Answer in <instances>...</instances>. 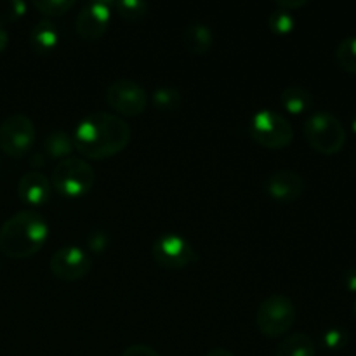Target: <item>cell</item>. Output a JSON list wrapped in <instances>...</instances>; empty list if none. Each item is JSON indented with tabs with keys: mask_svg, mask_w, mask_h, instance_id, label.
<instances>
[{
	"mask_svg": "<svg viewBox=\"0 0 356 356\" xmlns=\"http://www.w3.org/2000/svg\"><path fill=\"white\" fill-rule=\"evenodd\" d=\"M131 138L132 129L124 118L108 111H92L76 124L73 145L86 159L104 160L125 149Z\"/></svg>",
	"mask_w": 356,
	"mask_h": 356,
	"instance_id": "cell-1",
	"label": "cell"
},
{
	"mask_svg": "<svg viewBox=\"0 0 356 356\" xmlns=\"http://www.w3.org/2000/svg\"><path fill=\"white\" fill-rule=\"evenodd\" d=\"M49 225L35 209H24L10 216L0 226V250L13 259H26L44 247Z\"/></svg>",
	"mask_w": 356,
	"mask_h": 356,
	"instance_id": "cell-2",
	"label": "cell"
},
{
	"mask_svg": "<svg viewBox=\"0 0 356 356\" xmlns=\"http://www.w3.org/2000/svg\"><path fill=\"white\" fill-rule=\"evenodd\" d=\"M306 143L322 155H336L346 145V129L330 111H313L302 125Z\"/></svg>",
	"mask_w": 356,
	"mask_h": 356,
	"instance_id": "cell-3",
	"label": "cell"
},
{
	"mask_svg": "<svg viewBox=\"0 0 356 356\" xmlns=\"http://www.w3.org/2000/svg\"><path fill=\"white\" fill-rule=\"evenodd\" d=\"M49 179L59 195L76 198L89 193L96 181V170L82 156H68L56 163Z\"/></svg>",
	"mask_w": 356,
	"mask_h": 356,
	"instance_id": "cell-4",
	"label": "cell"
},
{
	"mask_svg": "<svg viewBox=\"0 0 356 356\" xmlns=\"http://www.w3.org/2000/svg\"><path fill=\"white\" fill-rule=\"evenodd\" d=\"M296 305L289 296L271 294L259 302L256 312V325L263 336L275 339L292 329L296 322Z\"/></svg>",
	"mask_w": 356,
	"mask_h": 356,
	"instance_id": "cell-5",
	"label": "cell"
},
{
	"mask_svg": "<svg viewBox=\"0 0 356 356\" xmlns=\"http://www.w3.org/2000/svg\"><path fill=\"white\" fill-rule=\"evenodd\" d=\"M247 131L254 143L270 149L287 148L294 139V129L291 122L278 111L268 108L256 111L250 117Z\"/></svg>",
	"mask_w": 356,
	"mask_h": 356,
	"instance_id": "cell-6",
	"label": "cell"
},
{
	"mask_svg": "<svg viewBox=\"0 0 356 356\" xmlns=\"http://www.w3.org/2000/svg\"><path fill=\"white\" fill-rule=\"evenodd\" d=\"M37 131L24 113H10L0 122V149L13 159H23L31 152Z\"/></svg>",
	"mask_w": 356,
	"mask_h": 356,
	"instance_id": "cell-7",
	"label": "cell"
},
{
	"mask_svg": "<svg viewBox=\"0 0 356 356\" xmlns=\"http://www.w3.org/2000/svg\"><path fill=\"white\" fill-rule=\"evenodd\" d=\"M152 256L165 270H184L198 261V252L179 233H162L152 245Z\"/></svg>",
	"mask_w": 356,
	"mask_h": 356,
	"instance_id": "cell-8",
	"label": "cell"
},
{
	"mask_svg": "<svg viewBox=\"0 0 356 356\" xmlns=\"http://www.w3.org/2000/svg\"><path fill=\"white\" fill-rule=\"evenodd\" d=\"M106 103L117 113L125 117H138L148 106V92L132 79H117L106 87Z\"/></svg>",
	"mask_w": 356,
	"mask_h": 356,
	"instance_id": "cell-9",
	"label": "cell"
},
{
	"mask_svg": "<svg viewBox=\"0 0 356 356\" xmlns=\"http://www.w3.org/2000/svg\"><path fill=\"white\" fill-rule=\"evenodd\" d=\"M92 256L79 245H65L54 250L49 261L52 275L59 280L76 282L86 278L92 270Z\"/></svg>",
	"mask_w": 356,
	"mask_h": 356,
	"instance_id": "cell-10",
	"label": "cell"
},
{
	"mask_svg": "<svg viewBox=\"0 0 356 356\" xmlns=\"http://www.w3.org/2000/svg\"><path fill=\"white\" fill-rule=\"evenodd\" d=\"M113 2L106 0H89L80 7L75 17V30L83 40H97L108 31L111 21Z\"/></svg>",
	"mask_w": 356,
	"mask_h": 356,
	"instance_id": "cell-11",
	"label": "cell"
},
{
	"mask_svg": "<svg viewBox=\"0 0 356 356\" xmlns=\"http://www.w3.org/2000/svg\"><path fill=\"white\" fill-rule=\"evenodd\" d=\"M264 191L268 197L282 204H291L305 195V177L292 169H278L271 172L264 181Z\"/></svg>",
	"mask_w": 356,
	"mask_h": 356,
	"instance_id": "cell-12",
	"label": "cell"
},
{
	"mask_svg": "<svg viewBox=\"0 0 356 356\" xmlns=\"http://www.w3.org/2000/svg\"><path fill=\"white\" fill-rule=\"evenodd\" d=\"M51 179L37 169L24 172L17 183V195H19L21 202L30 207H38V205L45 204L51 197Z\"/></svg>",
	"mask_w": 356,
	"mask_h": 356,
	"instance_id": "cell-13",
	"label": "cell"
},
{
	"mask_svg": "<svg viewBox=\"0 0 356 356\" xmlns=\"http://www.w3.org/2000/svg\"><path fill=\"white\" fill-rule=\"evenodd\" d=\"M28 40H30L31 49L37 54L45 56L58 47L59 40H61V33H59V28L54 21L40 19L31 26Z\"/></svg>",
	"mask_w": 356,
	"mask_h": 356,
	"instance_id": "cell-14",
	"label": "cell"
},
{
	"mask_svg": "<svg viewBox=\"0 0 356 356\" xmlns=\"http://www.w3.org/2000/svg\"><path fill=\"white\" fill-rule=\"evenodd\" d=\"M183 42L188 52H191L193 56H204L214 44V31L207 23L193 21L184 28Z\"/></svg>",
	"mask_w": 356,
	"mask_h": 356,
	"instance_id": "cell-15",
	"label": "cell"
},
{
	"mask_svg": "<svg viewBox=\"0 0 356 356\" xmlns=\"http://www.w3.org/2000/svg\"><path fill=\"white\" fill-rule=\"evenodd\" d=\"M275 356H316V344L305 332L289 334L275 348Z\"/></svg>",
	"mask_w": 356,
	"mask_h": 356,
	"instance_id": "cell-16",
	"label": "cell"
},
{
	"mask_svg": "<svg viewBox=\"0 0 356 356\" xmlns=\"http://www.w3.org/2000/svg\"><path fill=\"white\" fill-rule=\"evenodd\" d=\"M280 103L292 115L308 113L313 108V94L302 86H287L280 94Z\"/></svg>",
	"mask_w": 356,
	"mask_h": 356,
	"instance_id": "cell-17",
	"label": "cell"
},
{
	"mask_svg": "<svg viewBox=\"0 0 356 356\" xmlns=\"http://www.w3.org/2000/svg\"><path fill=\"white\" fill-rule=\"evenodd\" d=\"M44 149L51 159L65 160L68 159L70 153L75 149V145H73V136L68 134L66 131H52L45 136L44 139Z\"/></svg>",
	"mask_w": 356,
	"mask_h": 356,
	"instance_id": "cell-18",
	"label": "cell"
},
{
	"mask_svg": "<svg viewBox=\"0 0 356 356\" xmlns=\"http://www.w3.org/2000/svg\"><path fill=\"white\" fill-rule=\"evenodd\" d=\"M113 9L117 10L122 19L134 23V21H141L148 16L149 3L145 0H117L113 2Z\"/></svg>",
	"mask_w": 356,
	"mask_h": 356,
	"instance_id": "cell-19",
	"label": "cell"
},
{
	"mask_svg": "<svg viewBox=\"0 0 356 356\" xmlns=\"http://www.w3.org/2000/svg\"><path fill=\"white\" fill-rule=\"evenodd\" d=\"M336 63L343 72L356 75V35L339 42L336 47Z\"/></svg>",
	"mask_w": 356,
	"mask_h": 356,
	"instance_id": "cell-20",
	"label": "cell"
},
{
	"mask_svg": "<svg viewBox=\"0 0 356 356\" xmlns=\"http://www.w3.org/2000/svg\"><path fill=\"white\" fill-rule=\"evenodd\" d=\"M152 103L160 111H172L181 104V90L176 87L162 86L153 90Z\"/></svg>",
	"mask_w": 356,
	"mask_h": 356,
	"instance_id": "cell-21",
	"label": "cell"
},
{
	"mask_svg": "<svg viewBox=\"0 0 356 356\" xmlns=\"http://www.w3.org/2000/svg\"><path fill=\"white\" fill-rule=\"evenodd\" d=\"M268 24H270V30L277 35H287L291 33L296 28V17L291 10L285 9H275L271 10L270 16H268Z\"/></svg>",
	"mask_w": 356,
	"mask_h": 356,
	"instance_id": "cell-22",
	"label": "cell"
},
{
	"mask_svg": "<svg viewBox=\"0 0 356 356\" xmlns=\"http://www.w3.org/2000/svg\"><path fill=\"white\" fill-rule=\"evenodd\" d=\"M348 341H350V334L343 327H330L322 334V344L329 351H339L346 348Z\"/></svg>",
	"mask_w": 356,
	"mask_h": 356,
	"instance_id": "cell-23",
	"label": "cell"
},
{
	"mask_svg": "<svg viewBox=\"0 0 356 356\" xmlns=\"http://www.w3.org/2000/svg\"><path fill=\"white\" fill-rule=\"evenodd\" d=\"M26 9L28 7L23 0H0V26L19 19Z\"/></svg>",
	"mask_w": 356,
	"mask_h": 356,
	"instance_id": "cell-24",
	"label": "cell"
},
{
	"mask_svg": "<svg viewBox=\"0 0 356 356\" xmlns=\"http://www.w3.org/2000/svg\"><path fill=\"white\" fill-rule=\"evenodd\" d=\"M75 0H35L33 7L45 16H61L75 7Z\"/></svg>",
	"mask_w": 356,
	"mask_h": 356,
	"instance_id": "cell-25",
	"label": "cell"
},
{
	"mask_svg": "<svg viewBox=\"0 0 356 356\" xmlns=\"http://www.w3.org/2000/svg\"><path fill=\"white\" fill-rule=\"evenodd\" d=\"M87 247H89V254H103L104 250L110 247V233L104 229H92L87 236Z\"/></svg>",
	"mask_w": 356,
	"mask_h": 356,
	"instance_id": "cell-26",
	"label": "cell"
},
{
	"mask_svg": "<svg viewBox=\"0 0 356 356\" xmlns=\"http://www.w3.org/2000/svg\"><path fill=\"white\" fill-rule=\"evenodd\" d=\"M122 356H160V353L148 344H131L125 348Z\"/></svg>",
	"mask_w": 356,
	"mask_h": 356,
	"instance_id": "cell-27",
	"label": "cell"
},
{
	"mask_svg": "<svg viewBox=\"0 0 356 356\" xmlns=\"http://www.w3.org/2000/svg\"><path fill=\"white\" fill-rule=\"evenodd\" d=\"M343 284L346 287V291L353 292L356 294V266L348 268L346 271L343 273Z\"/></svg>",
	"mask_w": 356,
	"mask_h": 356,
	"instance_id": "cell-28",
	"label": "cell"
},
{
	"mask_svg": "<svg viewBox=\"0 0 356 356\" xmlns=\"http://www.w3.org/2000/svg\"><path fill=\"white\" fill-rule=\"evenodd\" d=\"M306 0H277V7L278 9H285V10H291V9H299V7L306 6Z\"/></svg>",
	"mask_w": 356,
	"mask_h": 356,
	"instance_id": "cell-29",
	"label": "cell"
},
{
	"mask_svg": "<svg viewBox=\"0 0 356 356\" xmlns=\"http://www.w3.org/2000/svg\"><path fill=\"white\" fill-rule=\"evenodd\" d=\"M205 356H236L235 353H232L229 350H226V348H212V350H209Z\"/></svg>",
	"mask_w": 356,
	"mask_h": 356,
	"instance_id": "cell-30",
	"label": "cell"
},
{
	"mask_svg": "<svg viewBox=\"0 0 356 356\" xmlns=\"http://www.w3.org/2000/svg\"><path fill=\"white\" fill-rule=\"evenodd\" d=\"M9 45V31L3 26H0V52Z\"/></svg>",
	"mask_w": 356,
	"mask_h": 356,
	"instance_id": "cell-31",
	"label": "cell"
},
{
	"mask_svg": "<svg viewBox=\"0 0 356 356\" xmlns=\"http://www.w3.org/2000/svg\"><path fill=\"white\" fill-rule=\"evenodd\" d=\"M44 156H42V153H33V155H31V159H30V165L31 167H40V165H44Z\"/></svg>",
	"mask_w": 356,
	"mask_h": 356,
	"instance_id": "cell-32",
	"label": "cell"
},
{
	"mask_svg": "<svg viewBox=\"0 0 356 356\" xmlns=\"http://www.w3.org/2000/svg\"><path fill=\"white\" fill-rule=\"evenodd\" d=\"M351 131H353V134L356 136V111L353 113V117H351Z\"/></svg>",
	"mask_w": 356,
	"mask_h": 356,
	"instance_id": "cell-33",
	"label": "cell"
},
{
	"mask_svg": "<svg viewBox=\"0 0 356 356\" xmlns=\"http://www.w3.org/2000/svg\"><path fill=\"white\" fill-rule=\"evenodd\" d=\"M353 315H355V318H356V298H355V302H353Z\"/></svg>",
	"mask_w": 356,
	"mask_h": 356,
	"instance_id": "cell-34",
	"label": "cell"
}]
</instances>
